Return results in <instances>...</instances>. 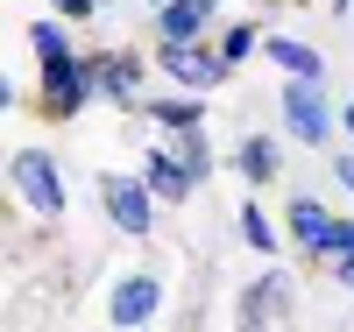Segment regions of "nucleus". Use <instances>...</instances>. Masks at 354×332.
<instances>
[{"instance_id": "dca6fc26", "label": "nucleus", "mask_w": 354, "mask_h": 332, "mask_svg": "<svg viewBox=\"0 0 354 332\" xmlns=\"http://www.w3.org/2000/svg\"><path fill=\"white\" fill-rule=\"evenodd\" d=\"M255 43H262L255 28H227V43H220V57H227V64H241V57H248Z\"/></svg>"}, {"instance_id": "aec40b11", "label": "nucleus", "mask_w": 354, "mask_h": 332, "mask_svg": "<svg viewBox=\"0 0 354 332\" xmlns=\"http://www.w3.org/2000/svg\"><path fill=\"white\" fill-rule=\"evenodd\" d=\"M340 184H347V191H354V156H340Z\"/></svg>"}, {"instance_id": "7ed1b4c3", "label": "nucleus", "mask_w": 354, "mask_h": 332, "mask_svg": "<svg viewBox=\"0 0 354 332\" xmlns=\"http://www.w3.org/2000/svg\"><path fill=\"white\" fill-rule=\"evenodd\" d=\"M227 71H234L227 57L198 50V43H163V78H177L185 92H213V85H220Z\"/></svg>"}, {"instance_id": "412c9836", "label": "nucleus", "mask_w": 354, "mask_h": 332, "mask_svg": "<svg viewBox=\"0 0 354 332\" xmlns=\"http://www.w3.org/2000/svg\"><path fill=\"white\" fill-rule=\"evenodd\" d=\"M333 268H340V283H347V290H354V262H333Z\"/></svg>"}, {"instance_id": "4468645a", "label": "nucleus", "mask_w": 354, "mask_h": 332, "mask_svg": "<svg viewBox=\"0 0 354 332\" xmlns=\"http://www.w3.org/2000/svg\"><path fill=\"white\" fill-rule=\"evenodd\" d=\"M241 240H248L255 255H277V233H270V219H262L255 205H248V213H241Z\"/></svg>"}, {"instance_id": "ddd939ff", "label": "nucleus", "mask_w": 354, "mask_h": 332, "mask_svg": "<svg viewBox=\"0 0 354 332\" xmlns=\"http://www.w3.org/2000/svg\"><path fill=\"white\" fill-rule=\"evenodd\" d=\"M241 177H248V184H270V177H277V148L262 141V135L241 148Z\"/></svg>"}, {"instance_id": "4be33fe9", "label": "nucleus", "mask_w": 354, "mask_h": 332, "mask_svg": "<svg viewBox=\"0 0 354 332\" xmlns=\"http://www.w3.org/2000/svg\"><path fill=\"white\" fill-rule=\"evenodd\" d=\"M347 8H354V0H333V14H347Z\"/></svg>"}, {"instance_id": "39448f33", "label": "nucleus", "mask_w": 354, "mask_h": 332, "mask_svg": "<svg viewBox=\"0 0 354 332\" xmlns=\"http://www.w3.org/2000/svg\"><path fill=\"white\" fill-rule=\"evenodd\" d=\"M156 304H163V283H156V276H128L121 290L106 297L113 325H128V332H142V325H149V318H156Z\"/></svg>"}, {"instance_id": "6ab92c4d", "label": "nucleus", "mask_w": 354, "mask_h": 332, "mask_svg": "<svg viewBox=\"0 0 354 332\" xmlns=\"http://www.w3.org/2000/svg\"><path fill=\"white\" fill-rule=\"evenodd\" d=\"M57 8H64V14H93V0H57Z\"/></svg>"}, {"instance_id": "423d86ee", "label": "nucleus", "mask_w": 354, "mask_h": 332, "mask_svg": "<svg viewBox=\"0 0 354 332\" xmlns=\"http://www.w3.org/2000/svg\"><path fill=\"white\" fill-rule=\"evenodd\" d=\"M85 78H93V92H106V99H135L142 64H135L128 50H113V57H93V64H85Z\"/></svg>"}, {"instance_id": "6e6552de", "label": "nucleus", "mask_w": 354, "mask_h": 332, "mask_svg": "<svg viewBox=\"0 0 354 332\" xmlns=\"http://www.w3.org/2000/svg\"><path fill=\"white\" fill-rule=\"evenodd\" d=\"M290 233H298V248L326 255V240H333V219H326V205H319V198H298V205H290Z\"/></svg>"}, {"instance_id": "f3484780", "label": "nucleus", "mask_w": 354, "mask_h": 332, "mask_svg": "<svg viewBox=\"0 0 354 332\" xmlns=\"http://www.w3.org/2000/svg\"><path fill=\"white\" fill-rule=\"evenodd\" d=\"M333 262H354V219H333V240H326Z\"/></svg>"}, {"instance_id": "9d476101", "label": "nucleus", "mask_w": 354, "mask_h": 332, "mask_svg": "<svg viewBox=\"0 0 354 332\" xmlns=\"http://www.w3.org/2000/svg\"><path fill=\"white\" fill-rule=\"evenodd\" d=\"M270 64H277V71H290V78H319V71H326V64H319V50L290 43V36H270Z\"/></svg>"}, {"instance_id": "b1692460", "label": "nucleus", "mask_w": 354, "mask_h": 332, "mask_svg": "<svg viewBox=\"0 0 354 332\" xmlns=\"http://www.w3.org/2000/svg\"><path fill=\"white\" fill-rule=\"evenodd\" d=\"M241 332H262V325H241Z\"/></svg>"}, {"instance_id": "20e7f679", "label": "nucleus", "mask_w": 354, "mask_h": 332, "mask_svg": "<svg viewBox=\"0 0 354 332\" xmlns=\"http://www.w3.org/2000/svg\"><path fill=\"white\" fill-rule=\"evenodd\" d=\"M283 120H290V135H305V141H326L333 135L326 106H319V78H290L283 85Z\"/></svg>"}, {"instance_id": "0eeeda50", "label": "nucleus", "mask_w": 354, "mask_h": 332, "mask_svg": "<svg viewBox=\"0 0 354 332\" xmlns=\"http://www.w3.org/2000/svg\"><path fill=\"white\" fill-rule=\"evenodd\" d=\"M205 0H156V28H163V43H198V28H205Z\"/></svg>"}, {"instance_id": "9b49d317", "label": "nucleus", "mask_w": 354, "mask_h": 332, "mask_svg": "<svg viewBox=\"0 0 354 332\" xmlns=\"http://www.w3.org/2000/svg\"><path fill=\"white\" fill-rule=\"evenodd\" d=\"M270 304H283V276H262V283L241 297V325H262V318H270Z\"/></svg>"}, {"instance_id": "5701e85b", "label": "nucleus", "mask_w": 354, "mask_h": 332, "mask_svg": "<svg viewBox=\"0 0 354 332\" xmlns=\"http://www.w3.org/2000/svg\"><path fill=\"white\" fill-rule=\"evenodd\" d=\"M347 135H354V106H347Z\"/></svg>"}, {"instance_id": "1a4fd4ad", "label": "nucleus", "mask_w": 354, "mask_h": 332, "mask_svg": "<svg viewBox=\"0 0 354 332\" xmlns=\"http://www.w3.org/2000/svg\"><path fill=\"white\" fill-rule=\"evenodd\" d=\"M142 177H149V191H156V198H185V191L198 184V177L185 170V156H163V148L149 156V170H142Z\"/></svg>"}, {"instance_id": "a211bd4d", "label": "nucleus", "mask_w": 354, "mask_h": 332, "mask_svg": "<svg viewBox=\"0 0 354 332\" xmlns=\"http://www.w3.org/2000/svg\"><path fill=\"white\" fill-rule=\"evenodd\" d=\"M36 50H64V28H57V21H36Z\"/></svg>"}, {"instance_id": "f257e3e1", "label": "nucleus", "mask_w": 354, "mask_h": 332, "mask_svg": "<svg viewBox=\"0 0 354 332\" xmlns=\"http://www.w3.org/2000/svg\"><path fill=\"white\" fill-rule=\"evenodd\" d=\"M8 184L28 198V205H36V213H64V177H57V163L43 156V148H21V156L8 163Z\"/></svg>"}, {"instance_id": "393cba45", "label": "nucleus", "mask_w": 354, "mask_h": 332, "mask_svg": "<svg viewBox=\"0 0 354 332\" xmlns=\"http://www.w3.org/2000/svg\"><path fill=\"white\" fill-rule=\"evenodd\" d=\"M205 8H220V0H205Z\"/></svg>"}, {"instance_id": "f8f14e48", "label": "nucleus", "mask_w": 354, "mask_h": 332, "mask_svg": "<svg viewBox=\"0 0 354 332\" xmlns=\"http://www.w3.org/2000/svg\"><path fill=\"white\" fill-rule=\"evenodd\" d=\"M170 141H177V156H185V170H192V177H205V170H213V148H205V128H177Z\"/></svg>"}, {"instance_id": "f03ea898", "label": "nucleus", "mask_w": 354, "mask_h": 332, "mask_svg": "<svg viewBox=\"0 0 354 332\" xmlns=\"http://www.w3.org/2000/svg\"><path fill=\"white\" fill-rule=\"evenodd\" d=\"M100 205H106V219L121 226V233H149V219H156L149 177H106V184H100Z\"/></svg>"}, {"instance_id": "2eb2a0df", "label": "nucleus", "mask_w": 354, "mask_h": 332, "mask_svg": "<svg viewBox=\"0 0 354 332\" xmlns=\"http://www.w3.org/2000/svg\"><path fill=\"white\" fill-rule=\"evenodd\" d=\"M156 120L163 128H198V99H156Z\"/></svg>"}]
</instances>
